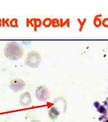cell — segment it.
I'll list each match as a JSON object with an SVG mask.
<instances>
[{
  "label": "cell",
  "mask_w": 108,
  "mask_h": 122,
  "mask_svg": "<svg viewBox=\"0 0 108 122\" xmlns=\"http://www.w3.org/2000/svg\"><path fill=\"white\" fill-rule=\"evenodd\" d=\"M26 86L25 82L21 79H14L9 83L10 89L14 92H19L23 91Z\"/></svg>",
  "instance_id": "277c9868"
},
{
  "label": "cell",
  "mask_w": 108,
  "mask_h": 122,
  "mask_svg": "<svg viewBox=\"0 0 108 122\" xmlns=\"http://www.w3.org/2000/svg\"><path fill=\"white\" fill-rule=\"evenodd\" d=\"M104 105L106 106L107 108H108V98H107L104 101Z\"/></svg>",
  "instance_id": "5bb4252c"
},
{
  "label": "cell",
  "mask_w": 108,
  "mask_h": 122,
  "mask_svg": "<svg viewBox=\"0 0 108 122\" xmlns=\"http://www.w3.org/2000/svg\"><path fill=\"white\" fill-rule=\"evenodd\" d=\"M52 25L54 28H58L60 26V21L57 19H53L52 20Z\"/></svg>",
  "instance_id": "7c38bea8"
},
{
  "label": "cell",
  "mask_w": 108,
  "mask_h": 122,
  "mask_svg": "<svg viewBox=\"0 0 108 122\" xmlns=\"http://www.w3.org/2000/svg\"><path fill=\"white\" fill-rule=\"evenodd\" d=\"M9 25H10V26H11L12 28H18L19 25H18V19L15 18L12 19L10 21Z\"/></svg>",
  "instance_id": "8fae6325"
},
{
  "label": "cell",
  "mask_w": 108,
  "mask_h": 122,
  "mask_svg": "<svg viewBox=\"0 0 108 122\" xmlns=\"http://www.w3.org/2000/svg\"></svg>",
  "instance_id": "ac0fdd59"
},
{
  "label": "cell",
  "mask_w": 108,
  "mask_h": 122,
  "mask_svg": "<svg viewBox=\"0 0 108 122\" xmlns=\"http://www.w3.org/2000/svg\"><path fill=\"white\" fill-rule=\"evenodd\" d=\"M60 114V111L59 109L54 106L50 108L49 110V116L52 119H56Z\"/></svg>",
  "instance_id": "8992f818"
},
{
  "label": "cell",
  "mask_w": 108,
  "mask_h": 122,
  "mask_svg": "<svg viewBox=\"0 0 108 122\" xmlns=\"http://www.w3.org/2000/svg\"><path fill=\"white\" fill-rule=\"evenodd\" d=\"M23 49L15 41L8 43L4 50L5 57L12 61L19 60L23 56Z\"/></svg>",
  "instance_id": "6da1fadb"
},
{
  "label": "cell",
  "mask_w": 108,
  "mask_h": 122,
  "mask_svg": "<svg viewBox=\"0 0 108 122\" xmlns=\"http://www.w3.org/2000/svg\"><path fill=\"white\" fill-rule=\"evenodd\" d=\"M30 122H41L39 120H36V119H33V120H32V121H31Z\"/></svg>",
  "instance_id": "9a60e30c"
},
{
  "label": "cell",
  "mask_w": 108,
  "mask_h": 122,
  "mask_svg": "<svg viewBox=\"0 0 108 122\" xmlns=\"http://www.w3.org/2000/svg\"><path fill=\"white\" fill-rule=\"evenodd\" d=\"M42 62V57L39 52L32 51L28 52L25 61V64L33 68H37Z\"/></svg>",
  "instance_id": "7a4b0ae2"
},
{
  "label": "cell",
  "mask_w": 108,
  "mask_h": 122,
  "mask_svg": "<svg viewBox=\"0 0 108 122\" xmlns=\"http://www.w3.org/2000/svg\"><path fill=\"white\" fill-rule=\"evenodd\" d=\"M35 94L37 100L40 102H46L50 97V93L47 88L45 86H40L37 87Z\"/></svg>",
  "instance_id": "3957f363"
},
{
  "label": "cell",
  "mask_w": 108,
  "mask_h": 122,
  "mask_svg": "<svg viewBox=\"0 0 108 122\" xmlns=\"http://www.w3.org/2000/svg\"><path fill=\"white\" fill-rule=\"evenodd\" d=\"M102 25L105 28H108V18H105L102 21Z\"/></svg>",
  "instance_id": "4fadbf2b"
},
{
  "label": "cell",
  "mask_w": 108,
  "mask_h": 122,
  "mask_svg": "<svg viewBox=\"0 0 108 122\" xmlns=\"http://www.w3.org/2000/svg\"><path fill=\"white\" fill-rule=\"evenodd\" d=\"M102 122H108V117L105 118V119L102 121Z\"/></svg>",
  "instance_id": "2e32d148"
},
{
  "label": "cell",
  "mask_w": 108,
  "mask_h": 122,
  "mask_svg": "<svg viewBox=\"0 0 108 122\" xmlns=\"http://www.w3.org/2000/svg\"><path fill=\"white\" fill-rule=\"evenodd\" d=\"M94 106L97 109V111L101 114H103L104 115H107V110L104 106L100 105L99 102L95 101L94 103Z\"/></svg>",
  "instance_id": "52a82bcc"
},
{
  "label": "cell",
  "mask_w": 108,
  "mask_h": 122,
  "mask_svg": "<svg viewBox=\"0 0 108 122\" xmlns=\"http://www.w3.org/2000/svg\"><path fill=\"white\" fill-rule=\"evenodd\" d=\"M94 25L96 28H99L102 25V21L99 18L95 17L94 20Z\"/></svg>",
  "instance_id": "30bf717a"
},
{
  "label": "cell",
  "mask_w": 108,
  "mask_h": 122,
  "mask_svg": "<svg viewBox=\"0 0 108 122\" xmlns=\"http://www.w3.org/2000/svg\"><path fill=\"white\" fill-rule=\"evenodd\" d=\"M2 20L0 19V27H1V25H2Z\"/></svg>",
  "instance_id": "e0dca14e"
},
{
  "label": "cell",
  "mask_w": 108,
  "mask_h": 122,
  "mask_svg": "<svg viewBox=\"0 0 108 122\" xmlns=\"http://www.w3.org/2000/svg\"><path fill=\"white\" fill-rule=\"evenodd\" d=\"M52 20L51 18H47L43 20L42 25L45 27L48 28L52 25Z\"/></svg>",
  "instance_id": "ba28073f"
},
{
  "label": "cell",
  "mask_w": 108,
  "mask_h": 122,
  "mask_svg": "<svg viewBox=\"0 0 108 122\" xmlns=\"http://www.w3.org/2000/svg\"><path fill=\"white\" fill-rule=\"evenodd\" d=\"M32 101V98L29 92H25L22 93L19 96V102L23 107L27 106L30 105Z\"/></svg>",
  "instance_id": "5b68a950"
},
{
  "label": "cell",
  "mask_w": 108,
  "mask_h": 122,
  "mask_svg": "<svg viewBox=\"0 0 108 122\" xmlns=\"http://www.w3.org/2000/svg\"><path fill=\"white\" fill-rule=\"evenodd\" d=\"M42 25V22L40 19H34L33 27L35 29L41 28Z\"/></svg>",
  "instance_id": "9c48e42d"
}]
</instances>
